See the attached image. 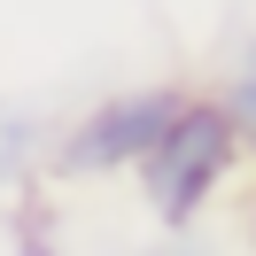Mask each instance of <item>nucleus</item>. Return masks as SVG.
Returning a JSON list of instances; mask_svg holds the SVG:
<instances>
[{"mask_svg":"<svg viewBox=\"0 0 256 256\" xmlns=\"http://www.w3.org/2000/svg\"><path fill=\"white\" fill-rule=\"evenodd\" d=\"M248 225H256V210H248Z\"/></svg>","mask_w":256,"mask_h":256,"instance_id":"20e7f679","label":"nucleus"},{"mask_svg":"<svg viewBox=\"0 0 256 256\" xmlns=\"http://www.w3.org/2000/svg\"><path fill=\"white\" fill-rule=\"evenodd\" d=\"M178 101H186L178 86H124V94L94 101V109L62 132L54 171H62V178H109V171H132V163L148 156V140L171 124Z\"/></svg>","mask_w":256,"mask_h":256,"instance_id":"f03ea898","label":"nucleus"},{"mask_svg":"<svg viewBox=\"0 0 256 256\" xmlns=\"http://www.w3.org/2000/svg\"><path fill=\"white\" fill-rule=\"evenodd\" d=\"M233 163H240V132L225 124L218 101L186 94L171 109V124L148 140V156L132 163V178H140V194H148V210H156L163 233H186V225L210 210V194L233 178Z\"/></svg>","mask_w":256,"mask_h":256,"instance_id":"f257e3e1","label":"nucleus"},{"mask_svg":"<svg viewBox=\"0 0 256 256\" xmlns=\"http://www.w3.org/2000/svg\"><path fill=\"white\" fill-rule=\"evenodd\" d=\"M218 109H225V124L240 132V148H256V39H248V54L233 62V78H225Z\"/></svg>","mask_w":256,"mask_h":256,"instance_id":"7ed1b4c3","label":"nucleus"}]
</instances>
